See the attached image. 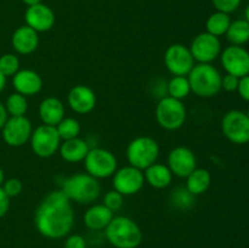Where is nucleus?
I'll return each mask as SVG.
<instances>
[{"label": "nucleus", "mask_w": 249, "mask_h": 248, "mask_svg": "<svg viewBox=\"0 0 249 248\" xmlns=\"http://www.w3.org/2000/svg\"><path fill=\"white\" fill-rule=\"evenodd\" d=\"M221 66L229 74L246 77L249 74V53L242 46H228L221 53Z\"/></svg>", "instance_id": "2eb2a0df"}, {"label": "nucleus", "mask_w": 249, "mask_h": 248, "mask_svg": "<svg viewBox=\"0 0 249 248\" xmlns=\"http://www.w3.org/2000/svg\"><path fill=\"white\" fill-rule=\"evenodd\" d=\"M7 116H9V114H7L6 108H5V105H2L1 102H0V130L2 129L4 124L6 123L7 118H9Z\"/></svg>", "instance_id": "58836bf2"}, {"label": "nucleus", "mask_w": 249, "mask_h": 248, "mask_svg": "<svg viewBox=\"0 0 249 248\" xmlns=\"http://www.w3.org/2000/svg\"><path fill=\"white\" fill-rule=\"evenodd\" d=\"M237 91L243 100L249 102V74L246 75V77L240 78Z\"/></svg>", "instance_id": "e433bc0d"}, {"label": "nucleus", "mask_w": 249, "mask_h": 248, "mask_svg": "<svg viewBox=\"0 0 249 248\" xmlns=\"http://www.w3.org/2000/svg\"><path fill=\"white\" fill-rule=\"evenodd\" d=\"M12 85L16 92L24 96H34L40 92L43 79L40 74L33 70H19L12 77Z\"/></svg>", "instance_id": "a211bd4d"}, {"label": "nucleus", "mask_w": 249, "mask_h": 248, "mask_svg": "<svg viewBox=\"0 0 249 248\" xmlns=\"http://www.w3.org/2000/svg\"><path fill=\"white\" fill-rule=\"evenodd\" d=\"M143 177H145V182H147L150 186L155 189H165L172 184L174 175L170 172L168 165L156 162L146 168Z\"/></svg>", "instance_id": "5701e85b"}, {"label": "nucleus", "mask_w": 249, "mask_h": 248, "mask_svg": "<svg viewBox=\"0 0 249 248\" xmlns=\"http://www.w3.org/2000/svg\"><path fill=\"white\" fill-rule=\"evenodd\" d=\"M68 106L78 114H88L96 106V95L91 88L87 85H75L67 95Z\"/></svg>", "instance_id": "f3484780"}, {"label": "nucleus", "mask_w": 249, "mask_h": 248, "mask_svg": "<svg viewBox=\"0 0 249 248\" xmlns=\"http://www.w3.org/2000/svg\"><path fill=\"white\" fill-rule=\"evenodd\" d=\"M41 1H43V0H22V2H23L24 5H27V6H33V5L40 4Z\"/></svg>", "instance_id": "a19ab883"}, {"label": "nucleus", "mask_w": 249, "mask_h": 248, "mask_svg": "<svg viewBox=\"0 0 249 248\" xmlns=\"http://www.w3.org/2000/svg\"><path fill=\"white\" fill-rule=\"evenodd\" d=\"M11 44L14 50L19 55L33 53L39 46V33L27 24L21 26L12 34Z\"/></svg>", "instance_id": "6ab92c4d"}, {"label": "nucleus", "mask_w": 249, "mask_h": 248, "mask_svg": "<svg viewBox=\"0 0 249 248\" xmlns=\"http://www.w3.org/2000/svg\"><path fill=\"white\" fill-rule=\"evenodd\" d=\"M107 241L116 248H136L142 241L140 226L129 216H113L105 229Z\"/></svg>", "instance_id": "f03ea898"}, {"label": "nucleus", "mask_w": 249, "mask_h": 248, "mask_svg": "<svg viewBox=\"0 0 249 248\" xmlns=\"http://www.w3.org/2000/svg\"><path fill=\"white\" fill-rule=\"evenodd\" d=\"M19 71V58L15 53H4L0 56V72L5 77H14Z\"/></svg>", "instance_id": "c756f323"}, {"label": "nucleus", "mask_w": 249, "mask_h": 248, "mask_svg": "<svg viewBox=\"0 0 249 248\" xmlns=\"http://www.w3.org/2000/svg\"><path fill=\"white\" fill-rule=\"evenodd\" d=\"M212 175L204 168H196L186 177V190L194 196L204 194L211 187Z\"/></svg>", "instance_id": "b1692460"}, {"label": "nucleus", "mask_w": 249, "mask_h": 248, "mask_svg": "<svg viewBox=\"0 0 249 248\" xmlns=\"http://www.w3.org/2000/svg\"><path fill=\"white\" fill-rule=\"evenodd\" d=\"M167 163L173 175L185 179L197 168L196 155L186 146H178L173 148L168 155Z\"/></svg>", "instance_id": "4468645a"}, {"label": "nucleus", "mask_w": 249, "mask_h": 248, "mask_svg": "<svg viewBox=\"0 0 249 248\" xmlns=\"http://www.w3.org/2000/svg\"><path fill=\"white\" fill-rule=\"evenodd\" d=\"M83 162L88 174L97 180L112 177L118 168L116 156L111 151L101 147L90 148Z\"/></svg>", "instance_id": "0eeeda50"}, {"label": "nucleus", "mask_w": 249, "mask_h": 248, "mask_svg": "<svg viewBox=\"0 0 249 248\" xmlns=\"http://www.w3.org/2000/svg\"><path fill=\"white\" fill-rule=\"evenodd\" d=\"M186 107L181 100L163 96L156 106V119L160 126L169 131L181 128L186 121Z\"/></svg>", "instance_id": "423d86ee"}, {"label": "nucleus", "mask_w": 249, "mask_h": 248, "mask_svg": "<svg viewBox=\"0 0 249 248\" xmlns=\"http://www.w3.org/2000/svg\"><path fill=\"white\" fill-rule=\"evenodd\" d=\"M112 177L113 189L123 196H133L138 194L145 184L142 170L131 165H125L121 169H117Z\"/></svg>", "instance_id": "f8f14e48"}, {"label": "nucleus", "mask_w": 249, "mask_h": 248, "mask_svg": "<svg viewBox=\"0 0 249 248\" xmlns=\"http://www.w3.org/2000/svg\"><path fill=\"white\" fill-rule=\"evenodd\" d=\"M195 196L190 194L186 187H179L172 194V202L175 207L181 209L190 208L194 204Z\"/></svg>", "instance_id": "7c9ffc66"}, {"label": "nucleus", "mask_w": 249, "mask_h": 248, "mask_svg": "<svg viewBox=\"0 0 249 248\" xmlns=\"http://www.w3.org/2000/svg\"><path fill=\"white\" fill-rule=\"evenodd\" d=\"M221 131L224 136L236 145L249 142V118L247 113L232 109L224 114L221 119Z\"/></svg>", "instance_id": "1a4fd4ad"}, {"label": "nucleus", "mask_w": 249, "mask_h": 248, "mask_svg": "<svg viewBox=\"0 0 249 248\" xmlns=\"http://www.w3.org/2000/svg\"><path fill=\"white\" fill-rule=\"evenodd\" d=\"M4 181H5V175H4V172H2L1 167H0V186L4 184Z\"/></svg>", "instance_id": "79ce46f5"}, {"label": "nucleus", "mask_w": 249, "mask_h": 248, "mask_svg": "<svg viewBox=\"0 0 249 248\" xmlns=\"http://www.w3.org/2000/svg\"><path fill=\"white\" fill-rule=\"evenodd\" d=\"M24 21L27 26L31 27L32 29L38 33H44V32L50 31L55 26L56 16L50 6L40 2V4L27 7L24 12Z\"/></svg>", "instance_id": "dca6fc26"}, {"label": "nucleus", "mask_w": 249, "mask_h": 248, "mask_svg": "<svg viewBox=\"0 0 249 248\" xmlns=\"http://www.w3.org/2000/svg\"><path fill=\"white\" fill-rule=\"evenodd\" d=\"M168 96L174 97L177 100H182L187 97L191 92L190 83L187 77L182 75H174L167 84Z\"/></svg>", "instance_id": "bb28decb"}, {"label": "nucleus", "mask_w": 249, "mask_h": 248, "mask_svg": "<svg viewBox=\"0 0 249 248\" xmlns=\"http://www.w3.org/2000/svg\"><path fill=\"white\" fill-rule=\"evenodd\" d=\"M29 141H31L32 151L40 158L53 157L62 142L56 126L46 125V124H41L33 129Z\"/></svg>", "instance_id": "6e6552de"}, {"label": "nucleus", "mask_w": 249, "mask_h": 248, "mask_svg": "<svg viewBox=\"0 0 249 248\" xmlns=\"http://www.w3.org/2000/svg\"><path fill=\"white\" fill-rule=\"evenodd\" d=\"M238 83H240V78H237L236 75L226 73V75L221 77V89H224L225 91L229 92L237 91Z\"/></svg>", "instance_id": "f704fd0d"}, {"label": "nucleus", "mask_w": 249, "mask_h": 248, "mask_svg": "<svg viewBox=\"0 0 249 248\" xmlns=\"http://www.w3.org/2000/svg\"><path fill=\"white\" fill-rule=\"evenodd\" d=\"M226 38L231 45H243L249 41V23L245 18L231 21L230 27L226 32Z\"/></svg>", "instance_id": "393cba45"}, {"label": "nucleus", "mask_w": 249, "mask_h": 248, "mask_svg": "<svg viewBox=\"0 0 249 248\" xmlns=\"http://www.w3.org/2000/svg\"><path fill=\"white\" fill-rule=\"evenodd\" d=\"M247 116H248V118H249V107H248V111H247Z\"/></svg>", "instance_id": "c03bdc74"}, {"label": "nucleus", "mask_w": 249, "mask_h": 248, "mask_svg": "<svg viewBox=\"0 0 249 248\" xmlns=\"http://www.w3.org/2000/svg\"><path fill=\"white\" fill-rule=\"evenodd\" d=\"M61 190L71 202H77L79 204L94 203L101 194L99 180L88 173L71 175L63 181Z\"/></svg>", "instance_id": "7ed1b4c3"}, {"label": "nucleus", "mask_w": 249, "mask_h": 248, "mask_svg": "<svg viewBox=\"0 0 249 248\" xmlns=\"http://www.w3.org/2000/svg\"><path fill=\"white\" fill-rule=\"evenodd\" d=\"M213 6L216 11L225 12V14H232L242 4V0H212Z\"/></svg>", "instance_id": "473e14b6"}, {"label": "nucleus", "mask_w": 249, "mask_h": 248, "mask_svg": "<svg viewBox=\"0 0 249 248\" xmlns=\"http://www.w3.org/2000/svg\"><path fill=\"white\" fill-rule=\"evenodd\" d=\"M190 51H191L195 61H197L198 63H212L218 58V56H220V39L204 32V33L195 36L190 45Z\"/></svg>", "instance_id": "ddd939ff"}, {"label": "nucleus", "mask_w": 249, "mask_h": 248, "mask_svg": "<svg viewBox=\"0 0 249 248\" xmlns=\"http://www.w3.org/2000/svg\"><path fill=\"white\" fill-rule=\"evenodd\" d=\"M109 211L114 212L119 211V209L123 207L124 204V196L122 194H119L116 190H111V191L106 192L104 196V203Z\"/></svg>", "instance_id": "2f4dec72"}, {"label": "nucleus", "mask_w": 249, "mask_h": 248, "mask_svg": "<svg viewBox=\"0 0 249 248\" xmlns=\"http://www.w3.org/2000/svg\"><path fill=\"white\" fill-rule=\"evenodd\" d=\"M5 108L9 116L11 117H21L26 116L28 111V101L24 95L14 92L10 95L5 102Z\"/></svg>", "instance_id": "cd10ccee"}, {"label": "nucleus", "mask_w": 249, "mask_h": 248, "mask_svg": "<svg viewBox=\"0 0 249 248\" xmlns=\"http://www.w3.org/2000/svg\"><path fill=\"white\" fill-rule=\"evenodd\" d=\"M1 187L5 191V194H6L10 198H11V197L18 196L22 192V189H23L21 180L17 179V177H11V179L5 180L4 184L1 185Z\"/></svg>", "instance_id": "72a5a7b5"}, {"label": "nucleus", "mask_w": 249, "mask_h": 248, "mask_svg": "<svg viewBox=\"0 0 249 248\" xmlns=\"http://www.w3.org/2000/svg\"><path fill=\"white\" fill-rule=\"evenodd\" d=\"M187 79L191 91L199 97H213L221 90V74L212 63L195 65Z\"/></svg>", "instance_id": "20e7f679"}, {"label": "nucleus", "mask_w": 249, "mask_h": 248, "mask_svg": "<svg viewBox=\"0 0 249 248\" xmlns=\"http://www.w3.org/2000/svg\"><path fill=\"white\" fill-rule=\"evenodd\" d=\"M89 150L90 147L87 141L78 136L70 140H63L58 148V152H60L61 158L66 162L78 163L84 160Z\"/></svg>", "instance_id": "4be33fe9"}, {"label": "nucleus", "mask_w": 249, "mask_h": 248, "mask_svg": "<svg viewBox=\"0 0 249 248\" xmlns=\"http://www.w3.org/2000/svg\"><path fill=\"white\" fill-rule=\"evenodd\" d=\"M245 19L249 23V5L246 7V10H245Z\"/></svg>", "instance_id": "37998d69"}, {"label": "nucleus", "mask_w": 249, "mask_h": 248, "mask_svg": "<svg viewBox=\"0 0 249 248\" xmlns=\"http://www.w3.org/2000/svg\"><path fill=\"white\" fill-rule=\"evenodd\" d=\"M113 216V212L109 211L105 204H94L87 209L83 220L89 230L101 231L108 226Z\"/></svg>", "instance_id": "412c9836"}, {"label": "nucleus", "mask_w": 249, "mask_h": 248, "mask_svg": "<svg viewBox=\"0 0 249 248\" xmlns=\"http://www.w3.org/2000/svg\"><path fill=\"white\" fill-rule=\"evenodd\" d=\"M160 156V145L150 136H138L129 142L126 147V159L129 165L145 170L157 162Z\"/></svg>", "instance_id": "39448f33"}, {"label": "nucleus", "mask_w": 249, "mask_h": 248, "mask_svg": "<svg viewBox=\"0 0 249 248\" xmlns=\"http://www.w3.org/2000/svg\"><path fill=\"white\" fill-rule=\"evenodd\" d=\"M190 48L182 44H173L168 46L164 53V65L170 74L187 77L196 65Z\"/></svg>", "instance_id": "9d476101"}, {"label": "nucleus", "mask_w": 249, "mask_h": 248, "mask_svg": "<svg viewBox=\"0 0 249 248\" xmlns=\"http://www.w3.org/2000/svg\"><path fill=\"white\" fill-rule=\"evenodd\" d=\"M10 209V197L5 194L2 187L0 186V219L7 214Z\"/></svg>", "instance_id": "4c0bfd02"}, {"label": "nucleus", "mask_w": 249, "mask_h": 248, "mask_svg": "<svg viewBox=\"0 0 249 248\" xmlns=\"http://www.w3.org/2000/svg\"><path fill=\"white\" fill-rule=\"evenodd\" d=\"M6 79L7 78L5 77L1 72H0V92L5 89V85H6Z\"/></svg>", "instance_id": "ea45409f"}, {"label": "nucleus", "mask_w": 249, "mask_h": 248, "mask_svg": "<svg viewBox=\"0 0 249 248\" xmlns=\"http://www.w3.org/2000/svg\"><path fill=\"white\" fill-rule=\"evenodd\" d=\"M65 248H87V241L82 235L74 233L68 236L65 242Z\"/></svg>", "instance_id": "c9c22d12"}, {"label": "nucleus", "mask_w": 249, "mask_h": 248, "mask_svg": "<svg viewBox=\"0 0 249 248\" xmlns=\"http://www.w3.org/2000/svg\"><path fill=\"white\" fill-rule=\"evenodd\" d=\"M230 24H231L230 15L225 14V12L215 11L214 14H212L211 16L207 18V22H206L207 33L212 34V35H215L219 38V36L221 35H225L229 27H230Z\"/></svg>", "instance_id": "a878e982"}, {"label": "nucleus", "mask_w": 249, "mask_h": 248, "mask_svg": "<svg viewBox=\"0 0 249 248\" xmlns=\"http://www.w3.org/2000/svg\"><path fill=\"white\" fill-rule=\"evenodd\" d=\"M74 211L62 190L50 192L41 201L34 215L36 230L44 237L58 240L67 236L74 225Z\"/></svg>", "instance_id": "f257e3e1"}, {"label": "nucleus", "mask_w": 249, "mask_h": 248, "mask_svg": "<svg viewBox=\"0 0 249 248\" xmlns=\"http://www.w3.org/2000/svg\"><path fill=\"white\" fill-rule=\"evenodd\" d=\"M33 126L26 116L10 117L1 129L2 140L11 147H21L31 140Z\"/></svg>", "instance_id": "9b49d317"}, {"label": "nucleus", "mask_w": 249, "mask_h": 248, "mask_svg": "<svg viewBox=\"0 0 249 248\" xmlns=\"http://www.w3.org/2000/svg\"><path fill=\"white\" fill-rule=\"evenodd\" d=\"M61 140H70V139L78 138L80 134V124L73 117H65L60 123L56 125Z\"/></svg>", "instance_id": "c85d7f7f"}, {"label": "nucleus", "mask_w": 249, "mask_h": 248, "mask_svg": "<svg viewBox=\"0 0 249 248\" xmlns=\"http://www.w3.org/2000/svg\"><path fill=\"white\" fill-rule=\"evenodd\" d=\"M39 117L43 124L56 126L65 118V105L55 96L45 97L39 105Z\"/></svg>", "instance_id": "aec40b11"}]
</instances>
